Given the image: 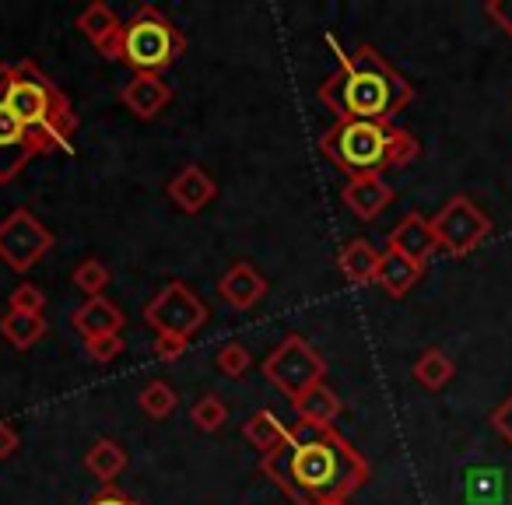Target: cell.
<instances>
[{
	"label": "cell",
	"instance_id": "cell-1",
	"mask_svg": "<svg viewBox=\"0 0 512 505\" xmlns=\"http://www.w3.org/2000/svg\"><path fill=\"white\" fill-rule=\"evenodd\" d=\"M260 470L292 505L337 502L369 481V460L337 428H316L306 421L288 425L285 442L264 453Z\"/></svg>",
	"mask_w": 512,
	"mask_h": 505
},
{
	"label": "cell",
	"instance_id": "cell-2",
	"mask_svg": "<svg viewBox=\"0 0 512 505\" xmlns=\"http://www.w3.org/2000/svg\"><path fill=\"white\" fill-rule=\"evenodd\" d=\"M320 102L337 120H365L393 127L397 113L414 102V88L404 74L390 67V60L372 46H358L355 53H341V67L320 85Z\"/></svg>",
	"mask_w": 512,
	"mask_h": 505
},
{
	"label": "cell",
	"instance_id": "cell-3",
	"mask_svg": "<svg viewBox=\"0 0 512 505\" xmlns=\"http://www.w3.org/2000/svg\"><path fill=\"white\" fill-rule=\"evenodd\" d=\"M0 99L22 120V127L29 134H43L50 141V148H71V134L78 127V116L71 113L64 95L32 64L11 67L8 81L0 88Z\"/></svg>",
	"mask_w": 512,
	"mask_h": 505
},
{
	"label": "cell",
	"instance_id": "cell-4",
	"mask_svg": "<svg viewBox=\"0 0 512 505\" xmlns=\"http://www.w3.org/2000/svg\"><path fill=\"white\" fill-rule=\"evenodd\" d=\"M186 36L151 4H141L137 15L123 25L120 39L113 46V57L127 64L134 74H162L176 64V57H183Z\"/></svg>",
	"mask_w": 512,
	"mask_h": 505
},
{
	"label": "cell",
	"instance_id": "cell-5",
	"mask_svg": "<svg viewBox=\"0 0 512 505\" xmlns=\"http://www.w3.org/2000/svg\"><path fill=\"white\" fill-rule=\"evenodd\" d=\"M386 144H390V127H383V123H365V120H337L334 127L320 137L323 158H330L348 179L383 176Z\"/></svg>",
	"mask_w": 512,
	"mask_h": 505
},
{
	"label": "cell",
	"instance_id": "cell-6",
	"mask_svg": "<svg viewBox=\"0 0 512 505\" xmlns=\"http://www.w3.org/2000/svg\"><path fill=\"white\" fill-rule=\"evenodd\" d=\"M264 379L288 400H299L306 390L327 383V362L323 355L299 334H288L271 355L264 358Z\"/></svg>",
	"mask_w": 512,
	"mask_h": 505
},
{
	"label": "cell",
	"instance_id": "cell-7",
	"mask_svg": "<svg viewBox=\"0 0 512 505\" xmlns=\"http://www.w3.org/2000/svg\"><path fill=\"white\" fill-rule=\"evenodd\" d=\"M432 232L442 253L460 260V257H467V253H474L491 235V218L470 197L456 193V197H449L446 204L439 207V214L432 218Z\"/></svg>",
	"mask_w": 512,
	"mask_h": 505
},
{
	"label": "cell",
	"instance_id": "cell-8",
	"mask_svg": "<svg viewBox=\"0 0 512 505\" xmlns=\"http://www.w3.org/2000/svg\"><path fill=\"white\" fill-rule=\"evenodd\" d=\"M207 316H211L207 302L200 299L186 281H169V285L144 306V323H148L155 334L193 337L207 323Z\"/></svg>",
	"mask_w": 512,
	"mask_h": 505
},
{
	"label": "cell",
	"instance_id": "cell-9",
	"mask_svg": "<svg viewBox=\"0 0 512 505\" xmlns=\"http://www.w3.org/2000/svg\"><path fill=\"white\" fill-rule=\"evenodd\" d=\"M53 249V232L29 211V207H18L8 218L0 221V260L11 267V271L25 274L36 264H43L46 253Z\"/></svg>",
	"mask_w": 512,
	"mask_h": 505
},
{
	"label": "cell",
	"instance_id": "cell-10",
	"mask_svg": "<svg viewBox=\"0 0 512 505\" xmlns=\"http://www.w3.org/2000/svg\"><path fill=\"white\" fill-rule=\"evenodd\" d=\"M386 249H393V253L407 257L411 264L428 267L432 253L439 249V242H435V232H432V218H425L421 211H407L404 218L393 225L390 239H386Z\"/></svg>",
	"mask_w": 512,
	"mask_h": 505
},
{
	"label": "cell",
	"instance_id": "cell-11",
	"mask_svg": "<svg viewBox=\"0 0 512 505\" xmlns=\"http://www.w3.org/2000/svg\"><path fill=\"white\" fill-rule=\"evenodd\" d=\"M120 102L137 120H155L172 102V85H165L162 74H134V78L120 88Z\"/></svg>",
	"mask_w": 512,
	"mask_h": 505
},
{
	"label": "cell",
	"instance_id": "cell-12",
	"mask_svg": "<svg viewBox=\"0 0 512 505\" xmlns=\"http://www.w3.org/2000/svg\"><path fill=\"white\" fill-rule=\"evenodd\" d=\"M264 295H267V278L256 271L253 264H246V260L232 264L218 281V299L225 302V306L239 309V313L242 309H253Z\"/></svg>",
	"mask_w": 512,
	"mask_h": 505
},
{
	"label": "cell",
	"instance_id": "cell-13",
	"mask_svg": "<svg viewBox=\"0 0 512 505\" xmlns=\"http://www.w3.org/2000/svg\"><path fill=\"white\" fill-rule=\"evenodd\" d=\"M341 200L355 218L362 221H376L386 207L393 204V186L383 176H362V179H348L341 190Z\"/></svg>",
	"mask_w": 512,
	"mask_h": 505
},
{
	"label": "cell",
	"instance_id": "cell-14",
	"mask_svg": "<svg viewBox=\"0 0 512 505\" xmlns=\"http://www.w3.org/2000/svg\"><path fill=\"white\" fill-rule=\"evenodd\" d=\"M165 193H169V200L183 214H200L214 200L218 186H214V179L207 176V172L200 169V165H183V169H179L176 176L169 179Z\"/></svg>",
	"mask_w": 512,
	"mask_h": 505
},
{
	"label": "cell",
	"instance_id": "cell-15",
	"mask_svg": "<svg viewBox=\"0 0 512 505\" xmlns=\"http://www.w3.org/2000/svg\"><path fill=\"white\" fill-rule=\"evenodd\" d=\"M123 323H127V316H123V309L116 306L113 299H106V295H99V299H85L78 309L71 313V327L78 330L81 337H106V334H120Z\"/></svg>",
	"mask_w": 512,
	"mask_h": 505
},
{
	"label": "cell",
	"instance_id": "cell-16",
	"mask_svg": "<svg viewBox=\"0 0 512 505\" xmlns=\"http://www.w3.org/2000/svg\"><path fill=\"white\" fill-rule=\"evenodd\" d=\"M379 260H383V253H379L369 239H351V242H344L341 253H337V271L344 274L348 285L365 288V285H376Z\"/></svg>",
	"mask_w": 512,
	"mask_h": 505
},
{
	"label": "cell",
	"instance_id": "cell-17",
	"mask_svg": "<svg viewBox=\"0 0 512 505\" xmlns=\"http://www.w3.org/2000/svg\"><path fill=\"white\" fill-rule=\"evenodd\" d=\"M78 29H81V36L92 39L95 50L109 60V57H113L116 39H120V32H123V22H120V15L109 8V4L95 0V4H88V8L78 15Z\"/></svg>",
	"mask_w": 512,
	"mask_h": 505
},
{
	"label": "cell",
	"instance_id": "cell-18",
	"mask_svg": "<svg viewBox=\"0 0 512 505\" xmlns=\"http://www.w3.org/2000/svg\"><path fill=\"white\" fill-rule=\"evenodd\" d=\"M292 411L299 421H306V425H316V428H334L337 414L344 411V400L337 397L334 390H330L327 383L313 386V390H306L299 400H292Z\"/></svg>",
	"mask_w": 512,
	"mask_h": 505
},
{
	"label": "cell",
	"instance_id": "cell-19",
	"mask_svg": "<svg viewBox=\"0 0 512 505\" xmlns=\"http://www.w3.org/2000/svg\"><path fill=\"white\" fill-rule=\"evenodd\" d=\"M421 274H425V267L411 264L407 257H400V253H393V249H386L383 260H379V274H376V285L383 288L390 299H404L407 292H411L414 285L421 281Z\"/></svg>",
	"mask_w": 512,
	"mask_h": 505
},
{
	"label": "cell",
	"instance_id": "cell-20",
	"mask_svg": "<svg viewBox=\"0 0 512 505\" xmlns=\"http://www.w3.org/2000/svg\"><path fill=\"white\" fill-rule=\"evenodd\" d=\"M0 337H4L15 351L36 348V344L46 337V316H32V313L8 309V313L0 316Z\"/></svg>",
	"mask_w": 512,
	"mask_h": 505
},
{
	"label": "cell",
	"instance_id": "cell-21",
	"mask_svg": "<svg viewBox=\"0 0 512 505\" xmlns=\"http://www.w3.org/2000/svg\"><path fill=\"white\" fill-rule=\"evenodd\" d=\"M285 435H288V425L274 411H267V407H260L256 414H249V421L242 425V439H246L253 449H260V453L278 449L281 442H285Z\"/></svg>",
	"mask_w": 512,
	"mask_h": 505
},
{
	"label": "cell",
	"instance_id": "cell-22",
	"mask_svg": "<svg viewBox=\"0 0 512 505\" xmlns=\"http://www.w3.org/2000/svg\"><path fill=\"white\" fill-rule=\"evenodd\" d=\"M85 467L92 477H99L102 484H113L116 477L127 470V449L116 439H99L92 442V449L85 453Z\"/></svg>",
	"mask_w": 512,
	"mask_h": 505
},
{
	"label": "cell",
	"instance_id": "cell-23",
	"mask_svg": "<svg viewBox=\"0 0 512 505\" xmlns=\"http://www.w3.org/2000/svg\"><path fill=\"white\" fill-rule=\"evenodd\" d=\"M453 376H456V365L442 348L421 351L418 362H414V379H418V383L425 386V390H432V393L442 390V386H446Z\"/></svg>",
	"mask_w": 512,
	"mask_h": 505
},
{
	"label": "cell",
	"instance_id": "cell-24",
	"mask_svg": "<svg viewBox=\"0 0 512 505\" xmlns=\"http://www.w3.org/2000/svg\"><path fill=\"white\" fill-rule=\"evenodd\" d=\"M137 407H141L151 421H165V418L176 414L179 393L172 390L165 379H148V383L141 386V393H137Z\"/></svg>",
	"mask_w": 512,
	"mask_h": 505
},
{
	"label": "cell",
	"instance_id": "cell-25",
	"mask_svg": "<svg viewBox=\"0 0 512 505\" xmlns=\"http://www.w3.org/2000/svg\"><path fill=\"white\" fill-rule=\"evenodd\" d=\"M190 421L200 428V432H221L228 421V404L218 397V393H204V397L190 407Z\"/></svg>",
	"mask_w": 512,
	"mask_h": 505
},
{
	"label": "cell",
	"instance_id": "cell-26",
	"mask_svg": "<svg viewBox=\"0 0 512 505\" xmlns=\"http://www.w3.org/2000/svg\"><path fill=\"white\" fill-rule=\"evenodd\" d=\"M71 281H74V288H78L81 295H88V299H99V295L109 288V267L102 264V260H81V264L74 267Z\"/></svg>",
	"mask_w": 512,
	"mask_h": 505
},
{
	"label": "cell",
	"instance_id": "cell-27",
	"mask_svg": "<svg viewBox=\"0 0 512 505\" xmlns=\"http://www.w3.org/2000/svg\"><path fill=\"white\" fill-rule=\"evenodd\" d=\"M418 155H421L418 137L407 134V130H400V127H390V144H386V169H404V165H411Z\"/></svg>",
	"mask_w": 512,
	"mask_h": 505
},
{
	"label": "cell",
	"instance_id": "cell-28",
	"mask_svg": "<svg viewBox=\"0 0 512 505\" xmlns=\"http://www.w3.org/2000/svg\"><path fill=\"white\" fill-rule=\"evenodd\" d=\"M249 365H253V355H249V348L239 341H228L225 348L218 351V358H214V369L228 379H242L249 372Z\"/></svg>",
	"mask_w": 512,
	"mask_h": 505
},
{
	"label": "cell",
	"instance_id": "cell-29",
	"mask_svg": "<svg viewBox=\"0 0 512 505\" xmlns=\"http://www.w3.org/2000/svg\"><path fill=\"white\" fill-rule=\"evenodd\" d=\"M0 148H25L29 155H36L29 144V130H25L22 120L4 106V99H0Z\"/></svg>",
	"mask_w": 512,
	"mask_h": 505
},
{
	"label": "cell",
	"instance_id": "cell-30",
	"mask_svg": "<svg viewBox=\"0 0 512 505\" xmlns=\"http://www.w3.org/2000/svg\"><path fill=\"white\" fill-rule=\"evenodd\" d=\"M123 348H127V341H123L120 334L88 337L85 341V355H88V362H95V365H109L113 358L123 355Z\"/></svg>",
	"mask_w": 512,
	"mask_h": 505
},
{
	"label": "cell",
	"instance_id": "cell-31",
	"mask_svg": "<svg viewBox=\"0 0 512 505\" xmlns=\"http://www.w3.org/2000/svg\"><path fill=\"white\" fill-rule=\"evenodd\" d=\"M8 309H18V313H32V316H43V309H46L43 288H36V285H29V281H22V285H18L15 292H11Z\"/></svg>",
	"mask_w": 512,
	"mask_h": 505
},
{
	"label": "cell",
	"instance_id": "cell-32",
	"mask_svg": "<svg viewBox=\"0 0 512 505\" xmlns=\"http://www.w3.org/2000/svg\"><path fill=\"white\" fill-rule=\"evenodd\" d=\"M186 348H190V337H176V334H158L151 341V355L158 362H176V358L186 355Z\"/></svg>",
	"mask_w": 512,
	"mask_h": 505
},
{
	"label": "cell",
	"instance_id": "cell-33",
	"mask_svg": "<svg viewBox=\"0 0 512 505\" xmlns=\"http://www.w3.org/2000/svg\"><path fill=\"white\" fill-rule=\"evenodd\" d=\"M484 15L512 39V0H488V4H484Z\"/></svg>",
	"mask_w": 512,
	"mask_h": 505
},
{
	"label": "cell",
	"instance_id": "cell-34",
	"mask_svg": "<svg viewBox=\"0 0 512 505\" xmlns=\"http://www.w3.org/2000/svg\"><path fill=\"white\" fill-rule=\"evenodd\" d=\"M85 505H144V502H137V498H130L127 491H120L116 484H102L99 491H95L92 498H88Z\"/></svg>",
	"mask_w": 512,
	"mask_h": 505
},
{
	"label": "cell",
	"instance_id": "cell-35",
	"mask_svg": "<svg viewBox=\"0 0 512 505\" xmlns=\"http://www.w3.org/2000/svg\"><path fill=\"white\" fill-rule=\"evenodd\" d=\"M488 421H491V428H495V432L502 435V439L512 446V393L502 400V404L495 407V411H491V418H488Z\"/></svg>",
	"mask_w": 512,
	"mask_h": 505
},
{
	"label": "cell",
	"instance_id": "cell-36",
	"mask_svg": "<svg viewBox=\"0 0 512 505\" xmlns=\"http://www.w3.org/2000/svg\"><path fill=\"white\" fill-rule=\"evenodd\" d=\"M18 428L11 425V421H0V460H8V456H15L18 449Z\"/></svg>",
	"mask_w": 512,
	"mask_h": 505
},
{
	"label": "cell",
	"instance_id": "cell-37",
	"mask_svg": "<svg viewBox=\"0 0 512 505\" xmlns=\"http://www.w3.org/2000/svg\"><path fill=\"white\" fill-rule=\"evenodd\" d=\"M327 505H348V498H337V502H327Z\"/></svg>",
	"mask_w": 512,
	"mask_h": 505
}]
</instances>
